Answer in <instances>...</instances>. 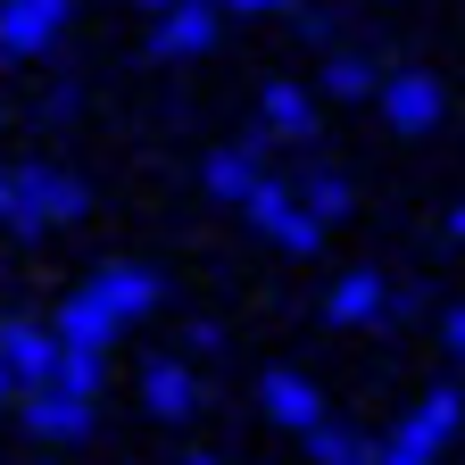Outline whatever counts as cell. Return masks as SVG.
Listing matches in <instances>:
<instances>
[{
  "mask_svg": "<svg viewBox=\"0 0 465 465\" xmlns=\"http://www.w3.org/2000/svg\"><path fill=\"white\" fill-rule=\"evenodd\" d=\"M242 208H250V224L266 232L274 250H291V258H316V250H324V216H316V208H308L300 192H291L282 174H258Z\"/></svg>",
  "mask_w": 465,
  "mask_h": 465,
  "instance_id": "6da1fadb",
  "label": "cell"
},
{
  "mask_svg": "<svg viewBox=\"0 0 465 465\" xmlns=\"http://www.w3.org/2000/svg\"><path fill=\"white\" fill-rule=\"evenodd\" d=\"M84 208H92V192L75 183L67 166H17V224L9 232L34 242V232H50V224H75Z\"/></svg>",
  "mask_w": 465,
  "mask_h": 465,
  "instance_id": "7a4b0ae2",
  "label": "cell"
},
{
  "mask_svg": "<svg viewBox=\"0 0 465 465\" xmlns=\"http://www.w3.org/2000/svg\"><path fill=\"white\" fill-rule=\"evenodd\" d=\"M457 424H465V391H457V382H440V391H424L416 407H407V424L382 440V457H391V465H424Z\"/></svg>",
  "mask_w": 465,
  "mask_h": 465,
  "instance_id": "3957f363",
  "label": "cell"
},
{
  "mask_svg": "<svg viewBox=\"0 0 465 465\" xmlns=\"http://www.w3.org/2000/svg\"><path fill=\"white\" fill-rule=\"evenodd\" d=\"M382 116H391V134H432L440 125V108H449V92H440V75H424V67H399V75H382Z\"/></svg>",
  "mask_w": 465,
  "mask_h": 465,
  "instance_id": "277c9868",
  "label": "cell"
},
{
  "mask_svg": "<svg viewBox=\"0 0 465 465\" xmlns=\"http://www.w3.org/2000/svg\"><path fill=\"white\" fill-rule=\"evenodd\" d=\"M75 0H0V58H34L67 34Z\"/></svg>",
  "mask_w": 465,
  "mask_h": 465,
  "instance_id": "5b68a950",
  "label": "cell"
},
{
  "mask_svg": "<svg viewBox=\"0 0 465 465\" xmlns=\"http://www.w3.org/2000/svg\"><path fill=\"white\" fill-rule=\"evenodd\" d=\"M216 17H224V0H166L158 34H150V58H200V50H216Z\"/></svg>",
  "mask_w": 465,
  "mask_h": 465,
  "instance_id": "8992f818",
  "label": "cell"
},
{
  "mask_svg": "<svg viewBox=\"0 0 465 465\" xmlns=\"http://www.w3.org/2000/svg\"><path fill=\"white\" fill-rule=\"evenodd\" d=\"M258 407H266V424H282V432H308L324 416V399H316V382L300 366H266L258 374Z\"/></svg>",
  "mask_w": 465,
  "mask_h": 465,
  "instance_id": "52a82bcc",
  "label": "cell"
},
{
  "mask_svg": "<svg viewBox=\"0 0 465 465\" xmlns=\"http://www.w3.org/2000/svg\"><path fill=\"white\" fill-rule=\"evenodd\" d=\"M25 432H42V440H84L92 432V399L67 391V382H34L25 391Z\"/></svg>",
  "mask_w": 465,
  "mask_h": 465,
  "instance_id": "ba28073f",
  "label": "cell"
},
{
  "mask_svg": "<svg viewBox=\"0 0 465 465\" xmlns=\"http://www.w3.org/2000/svg\"><path fill=\"white\" fill-rule=\"evenodd\" d=\"M266 142H274V134L258 125L242 150H208V158H200V183H208V200L242 208V200H250V183H258V158H266Z\"/></svg>",
  "mask_w": 465,
  "mask_h": 465,
  "instance_id": "9c48e42d",
  "label": "cell"
},
{
  "mask_svg": "<svg viewBox=\"0 0 465 465\" xmlns=\"http://www.w3.org/2000/svg\"><path fill=\"white\" fill-rule=\"evenodd\" d=\"M58 349H67V341H58V324H50V332H42V324H25V316L0 324V358L25 374V391H34V382H58Z\"/></svg>",
  "mask_w": 465,
  "mask_h": 465,
  "instance_id": "30bf717a",
  "label": "cell"
},
{
  "mask_svg": "<svg viewBox=\"0 0 465 465\" xmlns=\"http://www.w3.org/2000/svg\"><path fill=\"white\" fill-rule=\"evenodd\" d=\"M142 407H150V416H166V424H183L192 407H200V374H192L183 358H150V366H142Z\"/></svg>",
  "mask_w": 465,
  "mask_h": 465,
  "instance_id": "8fae6325",
  "label": "cell"
},
{
  "mask_svg": "<svg viewBox=\"0 0 465 465\" xmlns=\"http://www.w3.org/2000/svg\"><path fill=\"white\" fill-rule=\"evenodd\" d=\"M382 300H391V282H382L374 266H349V274L324 291V324H374Z\"/></svg>",
  "mask_w": 465,
  "mask_h": 465,
  "instance_id": "7c38bea8",
  "label": "cell"
},
{
  "mask_svg": "<svg viewBox=\"0 0 465 465\" xmlns=\"http://www.w3.org/2000/svg\"><path fill=\"white\" fill-rule=\"evenodd\" d=\"M116 324H125V316H116V308L100 300V282H84L75 300H58V341H84V349H108V341H116Z\"/></svg>",
  "mask_w": 465,
  "mask_h": 465,
  "instance_id": "4fadbf2b",
  "label": "cell"
},
{
  "mask_svg": "<svg viewBox=\"0 0 465 465\" xmlns=\"http://www.w3.org/2000/svg\"><path fill=\"white\" fill-rule=\"evenodd\" d=\"M92 282H100V300L125 316V324H134V316H150V308H166V282H158L150 266H100Z\"/></svg>",
  "mask_w": 465,
  "mask_h": 465,
  "instance_id": "5bb4252c",
  "label": "cell"
},
{
  "mask_svg": "<svg viewBox=\"0 0 465 465\" xmlns=\"http://www.w3.org/2000/svg\"><path fill=\"white\" fill-rule=\"evenodd\" d=\"M258 125H266L274 142H308V134H316V100H308L300 84H266V92H258Z\"/></svg>",
  "mask_w": 465,
  "mask_h": 465,
  "instance_id": "9a60e30c",
  "label": "cell"
},
{
  "mask_svg": "<svg viewBox=\"0 0 465 465\" xmlns=\"http://www.w3.org/2000/svg\"><path fill=\"white\" fill-rule=\"evenodd\" d=\"M300 449H308L316 465H366V457H382V449H374L366 432H349V424H324V416H316V424L300 432Z\"/></svg>",
  "mask_w": 465,
  "mask_h": 465,
  "instance_id": "2e32d148",
  "label": "cell"
},
{
  "mask_svg": "<svg viewBox=\"0 0 465 465\" xmlns=\"http://www.w3.org/2000/svg\"><path fill=\"white\" fill-rule=\"evenodd\" d=\"M300 200H308V208H316L324 224H341L358 192H349V174H332V166H308V174H300Z\"/></svg>",
  "mask_w": 465,
  "mask_h": 465,
  "instance_id": "e0dca14e",
  "label": "cell"
},
{
  "mask_svg": "<svg viewBox=\"0 0 465 465\" xmlns=\"http://www.w3.org/2000/svg\"><path fill=\"white\" fill-rule=\"evenodd\" d=\"M324 92H332V100H374L382 75H374V58H349V50H341L332 67H324Z\"/></svg>",
  "mask_w": 465,
  "mask_h": 465,
  "instance_id": "ac0fdd59",
  "label": "cell"
},
{
  "mask_svg": "<svg viewBox=\"0 0 465 465\" xmlns=\"http://www.w3.org/2000/svg\"><path fill=\"white\" fill-rule=\"evenodd\" d=\"M108 349H84V341H67V349H58V382H67V391H84V399H100V382H108Z\"/></svg>",
  "mask_w": 465,
  "mask_h": 465,
  "instance_id": "d6986e66",
  "label": "cell"
},
{
  "mask_svg": "<svg viewBox=\"0 0 465 465\" xmlns=\"http://www.w3.org/2000/svg\"><path fill=\"white\" fill-rule=\"evenodd\" d=\"M424 300H432V291H424V282H399V291H391V300H382V316H391V324H407V316H424Z\"/></svg>",
  "mask_w": 465,
  "mask_h": 465,
  "instance_id": "ffe728a7",
  "label": "cell"
},
{
  "mask_svg": "<svg viewBox=\"0 0 465 465\" xmlns=\"http://www.w3.org/2000/svg\"><path fill=\"white\" fill-rule=\"evenodd\" d=\"M0 224H17V166H0Z\"/></svg>",
  "mask_w": 465,
  "mask_h": 465,
  "instance_id": "44dd1931",
  "label": "cell"
},
{
  "mask_svg": "<svg viewBox=\"0 0 465 465\" xmlns=\"http://www.w3.org/2000/svg\"><path fill=\"white\" fill-rule=\"evenodd\" d=\"M440 341L457 349V358H465V308H449V324H440Z\"/></svg>",
  "mask_w": 465,
  "mask_h": 465,
  "instance_id": "7402d4cb",
  "label": "cell"
},
{
  "mask_svg": "<svg viewBox=\"0 0 465 465\" xmlns=\"http://www.w3.org/2000/svg\"><path fill=\"white\" fill-rule=\"evenodd\" d=\"M17 391H25V374H17V366H9V358H0V407H9V399H17Z\"/></svg>",
  "mask_w": 465,
  "mask_h": 465,
  "instance_id": "603a6c76",
  "label": "cell"
},
{
  "mask_svg": "<svg viewBox=\"0 0 465 465\" xmlns=\"http://www.w3.org/2000/svg\"><path fill=\"white\" fill-rule=\"evenodd\" d=\"M224 9H242V17H250V9H291V0H224Z\"/></svg>",
  "mask_w": 465,
  "mask_h": 465,
  "instance_id": "cb8c5ba5",
  "label": "cell"
},
{
  "mask_svg": "<svg viewBox=\"0 0 465 465\" xmlns=\"http://www.w3.org/2000/svg\"><path fill=\"white\" fill-rule=\"evenodd\" d=\"M449 242H465V200H457V208H449Z\"/></svg>",
  "mask_w": 465,
  "mask_h": 465,
  "instance_id": "d4e9b609",
  "label": "cell"
},
{
  "mask_svg": "<svg viewBox=\"0 0 465 465\" xmlns=\"http://www.w3.org/2000/svg\"><path fill=\"white\" fill-rule=\"evenodd\" d=\"M150 9H166V0H150Z\"/></svg>",
  "mask_w": 465,
  "mask_h": 465,
  "instance_id": "484cf974",
  "label": "cell"
},
{
  "mask_svg": "<svg viewBox=\"0 0 465 465\" xmlns=\"http://www.w3.org/2000/svg\"><path fill=\"white\" fill-rule=\"evenodd\" d=\"M457 366H465V358H457Z\"/></svg>",
  "mask_w": 465,
  "mask_h": 465,
  "instance_id": "4316f807",
  "label": "cell"
}]
</instances>
